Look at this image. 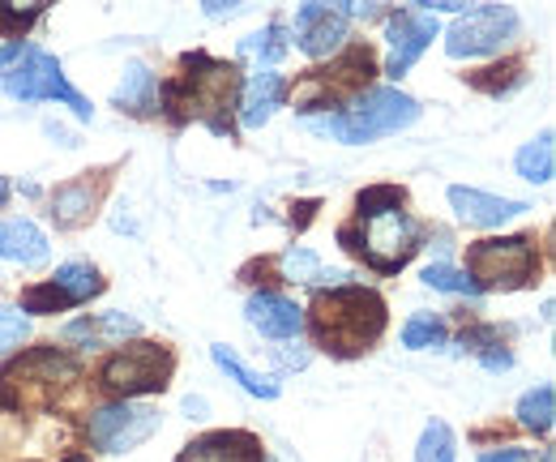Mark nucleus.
<instances>
[{
	"instance_id": "nucleus-18",
	"label": "nucleus",
	"mask_w": 556,
	"mask_h": 462,
	"mask_svg": "<svg viewBox=\"0 0 556 462\" xmlns=\"http://www.w3.org/2000/svg\"><path fill=\"white\" fill-rule=\"evenodd\" d=\"M244 317H249L253 330H262L266 338H295V334L304 330V313H300L287 296H275V291L249 296Z\"/></svg>"
},
{
	"instance_id": "nucleus-19",
	"label": "nucleus",
	"mask_w": 556,
	"mask_h": 462,
	"mask_svg": "<svg viewBox=\"0 0 556 462\" xmlns=\"http://www.w3.org/2000/svg\"><path fill=\"white\" fill-rule=\"evenodd\" d=\"M287 99V82L278 77L275 68H257L244 86H240V121L249 129H262Z\"/></svg>"
},
{
	"instance_id": "nucleus-4",
	"label": "nucleus",
	"mask_w": 556,
	"mask_h": 462,
	"mask_svg": "<svg viewBox=\"0 0 556 462\" xmlns=\"http://www.w3.org/2000/svg\"><path fill=\"white\" fill-rule=\"evenodd\" d=\"M77 382H81V364L73 360L70 351L35 347V351H26L22 360H13L0 373V398L13 411H39V407L61 402Z\"/></svg>"
},
{
	"instance_id": "nucleus-12",
	"label": "nucleus",
	"mask_w": 556,
	"mask_h": 462,
	"mask_svg": "<svg viewBox=\"0 0 556 462\" xmlns=\"http://www.w3.org/2000/svg\"><path fill=\"white\" fill-rule=\"evenodd\" d=\"M103 291V274L90 262H65L56 270L52 283L43 287H30L22 296V309L26 313H56V309H70V304H86L90 296Z\"/></svg>"
},
{
	"instance_id": "nucleus-29",
	"label": "nucleus",
	"mask_w": 556,
	"mask_h": 462,
	"mask_svg": "<svg viewBox=\"0 0 556 462\" xmlns=\"http://www.w3.org/2000/svg\"><path fill=\"white\" fill-rule=\"evenodd\" d=\"M416 462H454V433L445 420H432L424 433H419Z\"/></svg>"
},
{
	"instance_id": "nucleus-20",
	"label": "nucleus",
	"mask_w": 556,
	"mask_h": 462,
	"mask_svg": "<svg viewBox=\"0 0 556 462\" xmlns=\"http://www.w3.org/2000/svg\"><path fill=\"white\" fill-rule=\"evenodd\" d=\"M0 258L17 265H43L48 262V236L26 218H9V223H0Z\"/></svg>"
},
{
	"instance_id": "nucleus-5",
	"label": "nucleus",
	"mask_w": 556,
	"mask_h": 462,
	"mask_svg": "<svg viewBox=\"0 0 556 462\" xmlns=\"http://www.w3.org/2000/svg\"><path fill=\"white\" fill-rule=\"evenodd\" d=\"M419 116V103L412 95L394 90V86H381V90H364L348 112H334V116H321L313 121L317 133H330L348 146H364V141H377V137H390V133L407 129Z\"/></svg>"
},
{
	"instance_id": "nucleus-36",
	"label": "nucleus",
	"mask_w": 556,
	"mask_h": 462,
	"mask_svg": "<svg viewBox=\"0 0 556 462\" xmlns=\"http://www.w3.org/2000/svg\"><path fill=\"white\" fill-rule=\"evenodd\" d=\"M65 462H90V459H81V454H73V459H65Z\"/></svg>"
},
{
	"instance_id": "nucleus-26",
	"label": "nucleus",
	"mask_w": 556,
	"mask_h": 462,
	"mask_svg": "<svg viewBox=\"0 0 556 462\" xmlns=\"http://www.w3.org/2000/svg\"><path fill=\"white\" fill-rule=\"evenodd\" d=\"M553 415H556V390L548 382L535 386V390H527L522 402H518V420H522V428H531V433H548V428H553Z\"/></svg>"
},
{
	"instance_id": "nucleus-21",
	"label": "nucleus",
	"mask_w": 556,
	"mask_h": 462,
	"mask_svg": "<svg viewBox=\"0 0 556 462\" xmlns=\"http://www.w3.org/2000/svg\"><path fill=\"white\" fill-rule=\"evenodd\" d=\"M129 334H138V322L125 317V313H94V317H86V322L65 326V338L86 342V347H108V342H121V338H129Z\"/></svg>"
},
{
	"instance_id": "nucleus-31",
	"label": "nucleus",
	"mask_w": 556,
	"mask_h": 462,
	"mask_svg": "<svg viewBox=\"0 0 556 462\" xmlns=\"http://www.w3.org/2000/svg\"><path fill=\"white\" fill-rule=\"evenodd\" d=\"M386 205H407V193L394 185H377V189H364L355 198V210H386Z\"/></svg>"
},
{
	"instance_id": "nucleus-16",
	"label": "nucleus",
	"mask_w": 556,
	"mask_h": 462,
	"mask_svg": "<svg viewBox=\"0 0 556 462\" xmlns=\"http://www.w3.org/2000/svg\"><path fill=\"white\" fill-rule=\"evenodd\" d=\"M450 205H454V214H458L467 227H501V223H509V218H518V214H527V210H531L527 201L492 198V193L463 189V185H454V189H450Z\"/></svg>"
},
{
	"instance_id": "nucleus-11",
	"label": "nucleus",
	"mask_w": 556,
	"mask_h": 462,
	"mask_svg": "<svg viewBox=\"0 0 556 462\" xmlns=\"http://www.w3.org/2000/svg\"><path fill=\"white\" fill-rule=\"evenodd\" d=\"M163 424V415L154 407H138V402H112V407H99L86 424L90 441L103 450V454H125V450H138L146 437H154Z\"/></svg>"
},
{
	"instance_id": "nucleus-35",
	"label": "nucleus",
	"mask_w": 556,
	"mask_h": 462,
	"mask_svg": "<svg viewBox=\"0 0 556 462\" xmlns=\"http://www.w3.org/2000/svg\"><path fill=\"white\" fill-rule=\"evenodd\" d=\"M9 193H13V185H9V180H4V176H0V205H4V201H9Z\"/></svg>"
},
{
	"instance_id": "nucleus-10",
	"label": "nucleus",
	"mask_w": 556,
	"mask_h": 462,
	"mask_svg": "<svg viewBox=\"0 0 556 462\" xmlns=\"http://www.w3.org/2000/svg\"><path fill=\"white\" fill-rule=\"evenodd\" d=\"M514 35H518V13L514 9H505V4H480V9H467L454 22V30L445 39V52L454 61H463V57H488V52L505 48Z\"/></svg>"
},
{
	"instance_id": "nucleus-23",
	"label": "nucleus",
	"mask_w": 556,
	"mask_h": 462,
	"mask_svg": "<svg viewBox=\"0 0 556 462\" xmlns=\"http://www.w3.org/2000/svg\"><path fill=\"white\" fill-rule=\"evenodd\" d=\"M210 355H214V364H218L227 377H236V382H240V386H244V390H249L253 398H278V382H275V377H266V373H253V369H249V364H244V360H240V355H236L227 342H214V347H210Z\"/></svg>"
},
{
	"instance_id": "nucleus-32",
	"label": "nucleus",
	"mask_w": 556,
	"mask_h": 462,
	"mask_svg": "<svg viewBox=\"0 0 556 462\" xmlns=\"http://www.w3.org/2000/svg\"><path fill=\"white\" fill-rule=\"evenodd\" d=\"M26 334H30V322L17 309H0V351L13 347V342H22Z\"/></svg>"
},
{
	"instance_id": "nucleus-8",
	"label": "nucleus",
	"mask_w": 556,
	"mask_h": 462,
	"mask_svg": "<svg viewBox=\"0 0 556 462\" xmlns=\"http://www.w3.org/2000/svg\"><path fill=\"white\" fill-rule=\"evenodd\" d=\"M372 82V48L368 43H355L348 48L330 68H313L300 86H295V108L300 112H313V108H339L355 99L359 90H368Z\"/></svg>"
},
{
	"instance_id": "nucleus-9",
	"label": "nucleus",
	"mask_w": 556,
	"mask_h": 462,
	"mask_svg": "<svg viewBox=\"0 0 556 462\" xmlns=\"http://www.w3.org/2000/svg\"><path fill=\"white\" fill-rule=\"evenodd\" d=\"M4 90H9L13 99H22V103L56 99V103L73 108L77 121H90V112H94L90 99H81V95L70 86V77H65L61 61L48 57V52H39V48H26V52H22V65L4 77Z\"/></svg>"
},
{
	"instance_id": "nucleus-3",
	"label": "nucleus",
	"mask_w": 556,
	"mask_h": 462,
	"mask_svg": "<svg viewBox=\"0 0 556 462\" xmlns=\"http://www.w3.org/2000/svg\"><path fill=\"white\" fill-rule=\"evenodd\" d=\"M339 240L372 270L399 274L419 253L424 227L403 205H386V210H359V227H343Z\"/></svg>"
},
{
	"instance_id": "nucleus-17",
	"label": "nucleus",
	"mask_w": 556,
	"mask_h": 462,
	"mask_svg": "<svg viewBox=\"0 0 556 462\" xmlns=\"http://www.w3.org/2000/svg\"><path fill=\"white\" fill-rule=\"evenodd\" d=\"M176 462H266L262 459V441L253 433H206L198 441H189Z\"/></svg>"
},
{
	"instance_id": "nucleus-1",
	"label": "nucleus",
	"mask_w": 556,
	"mask_h": 462,
	"mask_svg": "<svg viewBox=\"0 0 556 462\" xmlns=\"http://www.w3.org/2000/svg\"><path fill=\"white\" fill-rule=\"evenodd\" d=\"M308 322H313V338L321 351H330L334 360H355L372 351L377 338L386 334V300L372 287L339 283L313 296Z\"/></svg>"
},
{
	"instance_id": "nucleus-34",
	"label": "nucleus",
	"mask_w": 556,
	"mask_h": 462,
	"mask_svg": "<svg viewBox=\"0 0 556 462\" xmlns=\"http://www.w3.org/2000/svg\"><path fill=\"white\" fill-rule=\"evenodd\" d=\"M17 57H22V43H0V65H9Z\"/></svg>"
},
{
	"instance_id": "nucleus-22",
	"label": "nucleus",
	"mask_w": 556,
	"mask_h": 462,
	"mask_svg": "<svg viewBox=\"0 0 556 462\" xmlns=\"http://www.w3.org/2000/svg\"><path fill=\"white\" fill-rule=\"evenodd\" d=\"M116 108L121 112H134V116H146L159 108V77L146 65H129L125 82L116 86Z\"/></svg>"
},
{
	"instance_id": "nucleus-30",
	"label": "nucleus",
	"mask_w": 556,
	"mask_h": 462,
	"mask_svg": "<svg viewBox=\"0 0 556 462\" xmlns=\"http://www.w3.org/2000/svg\"><path fill=\"white\" fill-rule=\"evenodd\" d=\"M424 283L432 287V291H454V296H480L476 287H471V278L463 274V270H454V265L445 262H432L424 270Z\"/></svg>"
},
{
	"instance_id": "nucleus-15",
	"label": "nucleus",
	"mask_w": 556,
	"mask_h": 462,
	"mask_svg": "<svg viewBox=\"0 0 556 462\" xmlns=\"http://www.w3.org/2000/svg\"><path fill=\"white\" fill-rule=\"evenodd\" d=\"M103 193H108V176H103V172H86L81 180L61 185L56 198H52V218H56V227H81V223H90V214L99 210Z\"/></svg>"
},
{
	"instance_id": "nucleus-25",
	"label": "nucleus",
	"mask_w": 556,
	"mask_h": 462,
	"mask_svg": "<svg viewBox=\"0 0 556 462\" xmlns=\"http://www.w3.org/2000/svg\"><path fill=\"white\" fill-rule=\"evenodd\" d=\"M282 274L291 278V283H330V287H339V278H348L343 270H330V265H321L308 249H287L282 253Z\"/></svg>"
},
{
	"instance_id": "nucleus-28",
	"label": "nucleus",
	"mask_w": 556,
	"mask_h": 462,
	"mask_svg": "<svg viewBox=\"0 0 556 462\" xmlns=\"http://www.w3.org/2000/svg\"><path fill=\"white\" fill-rule=\"evenodd\" d=\"M445 338H450V330H445V322L437 313H416L403 326V347H412V351H441Z\"/></svg>"
},
{
	"instance_id": "nucleus-7",
	"label": "nucleus",
	"mask_w": 556,
	"mask_h": 462,
	"mask_svg": "<svg viewBox=\"0 0 556 462\" xmlns=\"http://www.w3.org/2000/svg\"><path fill=\"white\" fill-rule=\"evenodd\" d=\"M172 373H176V355H172V347H163V342H129L125 351H116V355H108L103 360V386L112 390V395H121L125 402L138 395H159V390H167V382H172Z\"/></svg>"
},
{
	"instance_id": "nucleus-27",
	"label": "nucleus",
	"mask_w": 556,
	"mask_h": 462,
	"mask_svg": "<svg viewBox=\"0 0 556 462\" xmlns=\"http://www.w3.org/2000/svg\"><path fill=\"white\" fill-rule=\"evenodd\" d=\"M287 30H282V22H270L266 30H257V35H249V39H240V57H253V61H262V65H278L282 57H287V39H282Z\"/></svg>"
},
{
	"instance_id": "nucleus-14",
	"label": "nucleus",
	"mask_w": 556,
	"mask_h": 462,
	"mask_svg": "<svg viewBox=\"0 0 556 462\" xmlns=\"http://www.w3.org/2000/svg\"><path fill=\"white\" fill-rule=\"evenodd\" d=\"M437 39V17L424 9H399L390 17V77H403L424 57V48Z\"/></svg>"
},
{
	"instance_id": "nucleus-2",
	"label": "nucleus",
	"mask_w": 556,
	"mask_h": 462,
	"mask_svg": "<svg viewBox=\"0 0 556 462\" xmlns=\"http://www.w3.org/2000/svg\"><path fill=\"white\" fill-rule=\"evenodd\" d=\"M159 95L176 121H202L214 133H231V112L240 108V68L206 52H189Z\"/></svg>"
},
{
	"instance_id": "nucleus-24",
	"label": "nucleus",
	"mask_w": 556,
	"mask_h": 462,
	"mask_svg": "<svg viewBox=\"0 0 556 462\" xmlns=\"http://www.w3.org/2000/svg\"><path fill=\"white\" fill-rule=\"evenodd\" d=\"M553 133H540L535 141H527L522 150H518V159H514V167H518V176L522 180H531V185H548L553 180Z\"/></svg>"
},
{
	"instance_id": "nucleus-33",
	"label": "nucleus",
	"mask_w": 556,
	"mask_h": 462,
	"mask_svg": "<svg viewBox=\"0 0 556 462\" xmlns=\"http://www.w3.org/2000/svg\"><path fill=\"white\" fill-rule=\"evenodd\" d=\"M480 462H531V454L518 450V446H505V450H488V454H480Z\"/></svg>"
},
{
	"instance_id": "nucleus-13",
	"label": "nucleus",
	"mask_w": 556,
	"mask_h": 462,
	"mask_svg": "<svg viewBox=\"0 0 556 462\" xmlns=\"http://www.w3.org/2000/svg\"><path fill=\"white\" fill-rule=\"evenodd\" d=\"M348 39V13L343 4H300L295 9V43L304 57H330Z\"/></svg>"
},
{
	"instance_id": "nucleus-6",
	"label": "nucleus",
	"mask_w": 556,
	"mask_h": 462,
	"mask_svg": "<svg viewBox=\"0 0 556 462\" xmlns=\"http://www.w3.org/2000/svg\"><path fill=\"white\" fill-rule=\"evenodd\" d=\"M540 274V253L531 236H501L467 249V278L476 291H522Z\"/></svg>"
}]
</instances>
